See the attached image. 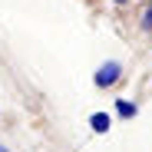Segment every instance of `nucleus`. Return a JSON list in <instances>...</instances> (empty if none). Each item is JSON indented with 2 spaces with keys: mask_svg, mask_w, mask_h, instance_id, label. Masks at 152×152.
Here are the masks:
<instances>
[{
  "mask_svg": "<svg viewBox=\"0 0 152 152\" xmlns=\"http://www.w3.org/2000/svg\"><path fill=\"white\" fill-rule=\"evenodd\" d=\"M0 152H10V149H7V145H0Z\"/></svg>",
  "mask_w": 152,
  "mask_h": 152,
  "instance_id": "nucleus-5",
  "label": "nucleus"
},
{
  "mask_svg": "<svg viewBox=\"0 0 152 152\" xmlns=\"http://www.w3.org/2000/svg\"><path fill=\"white\" fill-rule=\"evenodd\" d=\"M116 4H126V0H116Z\"/></svg>",
  "mask_w": 152,
  "mask_h": 152,
  "instance_id": "nucleus-6",
  "label": "nucleus"
},
{
  "mask_svg": "<svg viewBox=\"0 0 152 152\" xmlns=\"http://www.w3.org/2000/svg\"><path fill=\"white\" fill-rule=\"evenodd\" d=\"M142 30H152V4H149L145 13H142Z\"/></svg>",
  "mask_w": 152,
  "mask_h": 152,
  "instance_id": "nucleus-4",
  "label": "nucleus"
},
{
  "mask_svg": "<svg viewBox=\"0 0 152 152\" xmlns=\"http://www.w3.org/2000/svg\"><path fill=\"white\" fill-rule=\"evenodd\" d=\"M119 73H122V66L113 60V63H103L96 69V86H109V83H116L119 80Z\"/></svg>",
  "mask_w": 152,
  "mask_h": 152,
  "instance_id": "nucleus-1",
  "label": "nucleus"
},
{
  "mask_svg": "<svg viewBox=\"0 0 152 152\" xmlns=\"http://www.w3.org/2000/svg\"><path fill=\"white\" fill-rule=\"evenodd\" d=\"M89 126H93V132H109L113 119H109L106 113H93V116H89Z\"/></svg>",
  "mask_w": 152,
  "mask_h": 152,
  "instance_id": "nucleus-2",
  "label": "nucleus"
},
{
  "mask_svg": "<svg viewBox=\"0 0 152 152\" xmlns=\"http://www.w3.org/2000/svg\"><path fill=\"white\" fill-rule=\"evenodd\" d=\"M116 113H119L122 119H132V116H136V106L129 103V99H119V103H116Z\"/></svg>",
  "mask_w": 152,
  "mask_h": 152,
  "instance_id": "nucleus-3",
  "label": "nucleus"
}]
</instances>
